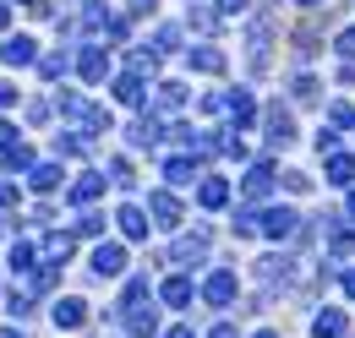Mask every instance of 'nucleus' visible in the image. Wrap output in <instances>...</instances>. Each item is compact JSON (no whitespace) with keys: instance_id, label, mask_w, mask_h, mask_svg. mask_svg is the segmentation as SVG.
<instances>
[{"instance_id":"f257e3e1","label":"nucleus","mask_w":355,"mask_h":338,"mask_svg":"<svg viewBox=\"0 0 355 338\" xmlns=\"http://www.w3.org/2000/svg\"><path fill=\"white\" fill-rule=\"evenodd\" d=\"M93 267H98V273H121V267H126V251H121V246H98Z\"/></svg>"},{"instance_id":"f03ea898","label":"nucleus","mask_w":355,"mask_h":338,"mask_svg":"<svg viewBox=\"0 0 355 338\" xmlns=\"http://www.w3.org/2000/svg\"><path fill=\"white\" fill-rule=\"evenodd\" d=\"M191 66L197 71H224V55L219 49H191Z\"/></svg>"},{"instance_id":"7ed1b4c3","label":"nucleus","mask_w":355,"mask_h":338,"mask_svg":"<svg viewBox=\"0 0 355 338\" xmlns=\"http://www.w3.org/2000/svg\"><path fill=\"white\" fill-rule=\"evenodd\" d=\"M6 60H11V66H28V60H33V39H11L6 44Z\"/></svg>"},{"instance_id":"20e7f679","label":"nucleus","mask_w":355,"mask_h":338,"mask_svg":"<svg viewBox=\"0 0 355 338\" xmlns=\"http://www.w3.org/2000/svg\"><path fill=\"white\" fill-rule=\"evenodd\" d=\"M104 71H110V60H104L98 49H88V55H83V77H88V82H98Z\"/></svg>"},{"instance_id":"39448f33","label":"nucleus","mask_w":355,"mask_h":338,"mask_svg":"<svg viewBox=\"0 0 355 338\" xmlns=\"http://www.w3.org/2000/svg\"><path fill=\"white\" fill-rule=\"evenodd\" d=\"M328 180H334V186H350L355 164H350V159H328Z\"/></svg>"},{"instance_id":"423d86ee","label":"nucleus","mask_w":355,"mask_h":338,"mask_svg":"<svg viewBox=\"0 0 355 338\" xmlns=\"http://www.w3.org/2000/svg\"><path fill=\"white\" fill-rule=\"evenodd\" d=\"M121 229H126L132 240H142V235H148V218H142L137 208H126V213H121Z\"/></svg>"},{"instance_id":"0eeeda50","label":"nucleus","mask_w":355,"mask_h":338,"mask_svg":"<svg viewBox=\"0 0 355 338\" xmlns=\"http://www.w3.org/2000/svg\"><path fill=\"white\" fill-rule=\"evenodd\" d=\"M230 295H235V278H230V273H219V278H208V300H219V305H224Z\"/></svg>"},{"instance_id":"6e6552de","label":"nucleus","mask_w":355,"mask_h":338,"mask_svg":"<svg viewBox=\"0 0 355 338\" xmlns=\"http://www.w3.org/2000/svg\"><path fill=\"white\" fill-rule=\"evenodd\" d=\"M153 213H159V224H175V218H180V208H175V197H164V191H159V197H153Z\"/></svg>"},{"instance_id":"1a4fd4ad","label":"nucleus","mask_w":355,"mask_h":338,"mask_svg":"<svg viewBox=\"0 0 355 338\" xmlns=\"http://www.w3.org/2000/svg\"><path fill=\"white\" fill-rule=\"evenodd\" d=\"M98 191H104V180H98V175H83L71 197H77V202H88V197H98Z\"/></svg>"},{"instance_id":"9d476101","label":"nucleus","mask_w":355,"mask_h":338,"mask_svg":"<svg viewBox=\"0 0 355 338\" xmlns=\"http://www.w3.org/2000/svg\"><path fill=\"white\" fill-rule=\"evenodd\" d=\"M224 197H230V191H224V180H202V208H219Z\"/></svg>"},{"instance_id":"9b49d317","label":"nucleus","mask_w":355,"mask_h":338,"mask_svg":"<svg viewBox=\"0 0 355 338\" xmlns=\"http://www.w3.org/2000/svg\"><path fill=\"white\" fill-rule=\"evenodd\" d=\"M295 229V213H268V235H290Z\"/></svg>"},{"instance_id":"f8f14e48","label":"nucleus","mask_w":355,"mask_h":338,"mask_svg":"<svg viewBox=\"0 0 355 338\" xmlns=\"http://www.w3.org/2000/svg\"><path fill=\"white\" fill-rule=\"evenodd\" d=\"M115 98H121V104H137V98H142L137 77H121V82H115Z\"/></svg>"},{"instance_id":"ddd939ff","label":"nucleus","mask_w":355,"mask_h":338,"mask_svg":"<svg viewBox=\"0 0 355 338\" xmlns=\"http://www.w3.org/2000/svg\"><path fill=\"white\" fill-rule=\"evenodd\" d=\"M55 317H60V328H77V322H83V305H77V300H66Z\"/></svg>"},{"instance_id":"4468645a","label":"nucleus","mask_w":355,"mask_h":338,"mask_svg":"<svg viewBox=\"0 0 355 338\" xmlns=\"http://www.w3.org/2000/svg\"><path fill=\"white\" fill-rule=\"evenodd\" d=\"M317 333L328 338V333H345V317L339 311H328V317H317Z\"/></svg>"},{"instance_id":"2eb2a0df","label":"nucleus","mask_w":355,"mask_h":338,"mask_svg":"<svg viewBox=\"0 0 355 338\" xmlns=\"http://www.w3.org/2000/svg\"><path fill=\"white\" fill-rule=\"evenodd\" d=\"M186 295H191V290H186L180 278H175V284H164V300H170V305H186Z\"/></svg>"},{"instance_id":"dca6fc26","label":"nucleus","mask_w":355,"mask_h":338,"mask_svg":"<svg viewBox=\"0 0 355 338\" xmlns=\"http://www.w3.org/2000/svg\"><path fill=\"white\" fill-rule=\"evenodd\" d=\"M164 175H170V180H175V186H180V180H191V164H186V159H175V164L164 169Z\"/></svg>"},{"instance_id":"f3484780","label":"nucleus","mask_w":355,"mask_h":338,"mask_svg":"<svg viewBox=\"0 0 355 338\" xmlns=\"http://www.w3.org/2000/svg\"><path fill=\"white\" fill-rule=\"evenodd\" d=\"M334 126H355V109H350V104H334Z\"/></svg>"},{"instance_id":"a211bd4d","label":"nucleus","mask_w":355,"mask_h":338,"mask_svg":"<svg viewBox=\"0 0 355 338\" xmlns=\"http://www.w3.org/2000/svg\"><path fill=\"white\" fill-rule=\"evenodd\" d=\"M339 55H355V28H350V33H339Z\"/></svg>"},{"instance_id":"6ab92c4d","label":"nucleus","mask_w":355,"mask_h":338,"mask_svg":"<svg viewBox=\"0 0 355 338\" xmlns=\"http://www.w3.org/2000/svg\"><path fill=\"white\" fill-rule=\"evenodd\" d=\"M219 6H224V11H241V6H246V0H219Z\"/></svg>"},{"instance_id":"aec40b11","label":"nucleus","mask_w":355,"mask_h":338,"mask_svg":"<svg viewBox=\"0 0 355 338\" xmlns=\"http://www.w3.org/2000/svg\"><path fill=\"white\" fill-rule=\"evenodd\" d=\"M6 142H11V126H6V121H0V148H6Z\"/></svg>"},{"instance_id":"412c9836","label":"nucleus","mask_w":355,"mask_h":338,"mask_svg":"<svg viewBox=\"0 0 355 338\" xmlns=\"http://www.w3.org/2000/svg\"><path fill=\"white\" fill-rule=\"evenodd\" d=\"M170 338H191V333H186V328H180V333H170Z\"/></svg>"},{"instance_id":"4be33fe9","label":"nucleus","mask_w":355,"mask_h":338,"mask_svg":"<svg viewBox=\"0 0 355 338\" xmlns=\"http://www.w3.org/2000/svg\"><path fill=\"white\" fill-rule=\"evenodd\" d=\"M0 28H6V6H0Z\"/></svg>"},{"instance_id":"5701e85b","label":"nucleus","mask_w":355,"mask_h":338,"mask_svg":"<svg viewBox=\"0 0 355 338\" xmlns=\"http://www.w3.org/2000/svg\"><path fill=\"white\" fill-rule=\"evenodd\" d=\"M301 6H317V0H301Z\"/></svg>"},{"instance_id":"b1692460","label":"nucleus","mask_w":355,"mask_h":338,"mask_svg":"<svg viewBox=\"0 0 355 338\" xmlns=\"http://www.w3.org/2000/svg\"><path fill=\"white\" fill-rule=\"evenodd\" d=\"M350 213H355V197H350Z\"/></svg>"},{"instance_id":"393cba45","label":"nucleus","mask_w":355,"mask_h":338,"mask_svg":"<svg viewBox=\"0 0 355 338\" xmlns=\"http://www.w3.org/2000/svg\"><path fill=\"white\" fill-rule=\"evenodd\" d=\"M257 338H273V333H257Z\"/></svg>"}]
</instances>
